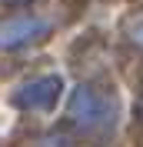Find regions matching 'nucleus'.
Wrapping results in <instances>:
<instances>
[{
    "instance_id": "3",
    "label": "nucleus",
    "mask_w": 143,
    "mask_h": 147,
    "mask_svg": "<svg viewBox=\"0 0 143 147\" xmlns=\"http://www.w3.org/2000/svg\"><path fill=\"white\" fill-rule=\"evenodd\" d=\"M47 30H50V24L40 17H10L0 24V44L7 50H13V47H23L37 37H43Z\"/></svg>"
},
{
    "instance_id": "5",
    "label": "nucleus",
    "mask_w": 143,
    "mask_h": 147,
    "mask_svg": "<svg viewBox=\"0 0 143 147\" xmlns=\"http://www.w3.org/2000/svg\"><path fill=\"white\" fill-rule=\"evenodd\" d=\"M140 124H143V104H140Z\"/></svg>"
},
{
    "instance_id": "4",
    "label": "nucleus",
    "mask_w": 143,
    "mask_h": 147,
    "mask_svg": "<svg viewBox=\"0 0 143 147\" xmlns=\"http://www.w3.org/2000/svg\"><path fill=\"white\" fill-rule=\"evenodd\" d=\"M126 34H130V40H133V44H140V47H143V17H140V20H130Z\"/></svg>"
},
{
    "instance_id": "1",
    "label": "nucleus",
    "mask_w": 143,
    "mask_h": 147,
    "mask_svg": "<svg viewBox=\"0 0 143 147\" xmlns=\"http://www.w3.org/2000/svg\"><path fill=\"white\" fill-rule=\"evenodd\" d=\"M70 120L87 134H97V130L113 127V100L107 94H97L90 87H80V90L70 97Z\"/></svg>"
},
{
    "instance_id": "2",
    "label": "nucleus",
    "mask_w": 143,
    "mask_h": 147,
    "mask_svg": "<svg viewBox=\"0 0 143 147\" xmlns=\"http://www.w3.org/2000/svg\"><path fill=\"white\" fill-rule=\"evenodd\" d=\"M60 90H63L60 77L47 74V77H33L30 84H23L13 100H17V107H23V110H50L57 104V97H60Z\"/></svg>"
}]
</instances>
